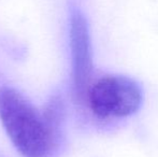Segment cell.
Listing matches in <instances>:
<instances>
[{
    "label": "cell",
    "mask_w": 158,
    "mask_h": 157,
    "mask_svg": "<svg viewBox=\"0 0 158 157\" xmlns=\"http://www.w3.org/2000/svg\"><path fill=\"white\" fill-rule=\"evenodd\" d=\"M0 121L24 157H45L51 152L56 137L43 116L21 93L9 86L0 88Z\"/></svg>",
    "instance_id": "cell-1"
},
{
    "label": "cell",
    "mask_w": 158,
    "mask_h": 157,
    "mask_svg": "<svg viewBox=\"0 0 158 157\" xmlns=\"http://www.w3.org/2000/svg\"><path fill=\"white\" fill-rule=\"evenodd\" d=\"M142 90L133 80L108 76L90 84L85 100L100 118H122L135 113L142 103Z\"/></svg>",
    "instance_id": "cell-2"
},
{
    "label": "cell",
    "mask_w": 158,
    "mask_h": 157,
    "mask_svg": "<svg viewBox=\"0 0 158 157\" xmlns=\"http://www.w3.org/2000/svg\"><path fill=\"white\" fill-rule=\"evenodd\" d=\"M69 36L75 97L79 100H85L93 76V52L88 22L77 9L71 13Z\"/></svg>",
    "instance_id": "cell-3"
}]
</instances>
